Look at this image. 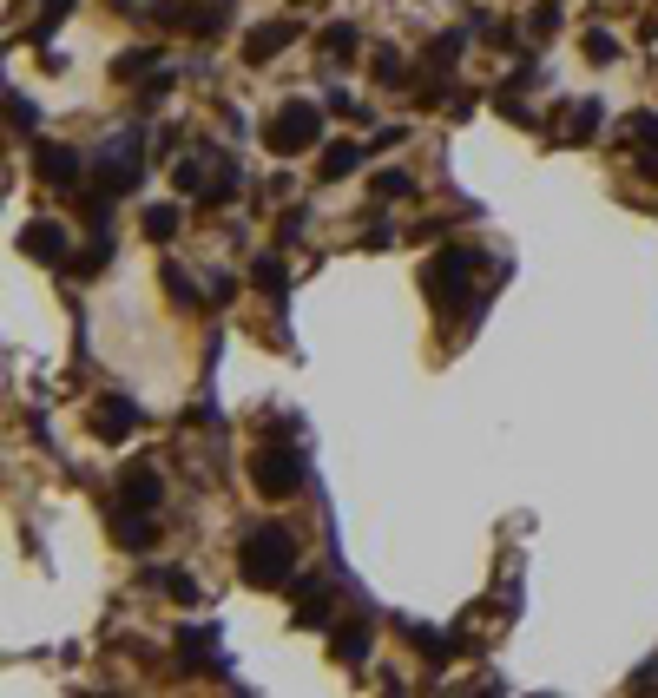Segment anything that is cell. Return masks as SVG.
<instances>
[{"label":"cell","instance_id":"1","mask_svg":"<svg viewBox=\"0 0 658 698\" xmlns=\"http://www.w3.org/2000/svg\"><path fill=\"white\" fill-rule=\"evenodd\" d=\"M290 567H297V547H290L283 527L244 534V580H251V587H277V580H290Z\"/></svg>","mask_w":658,"mask_h":698},{"label":"cell","instance_id":"2","mask_svg":"<svg viewBox=\"0 0 658 698\" xmlns=\"http://www.w3.org/2000/svg\"><path fill=\"white\" fill-rule=\"evenodd\" d=\"M316 132H323L316 106H283L277 119H270V145H277V152H310Z\"/></svg>","mask_w":658,"mask_h":698},{"label":"cell","instance_id":"3","mask_svg":"<svg viewBox=\"0 0 658 698\" xmlns=\"http://www.w3.org/2000/svg\"><path fill=\"white\" fill-rule=\"evenodd\" d=\"M251 475H257V488H264V494H290L303 468H297V455H283V448H264V455L251 461Z\"/></svg>","mask_w":658,"mask_h":698},{"label":"cell","instance_id":"4","mask_svg":"<svg viewBox=\"0 0 658 698\" xmlns=\"http://www.w3.org/2000/svg\"><path fill=\"white\" fill-rule=\"evenodd\" d=\"M60 244H66V231H60V224H47V218H33L27 231H20V251H27L33 264H60Z\"/></svg>","mask_w":658,"mask_h":698},{"label":"cell","instance_id":"5","mask_svg":"<svg viewBox=\"0 0 658 698\" xmlns=\"http://www.w3.org/2000/svg\"><path fill=\"white\" fill-rule=\"evenodd\" d=\"M290 40H297V20H290V27H283V20H270V27H257L251 40H244V60H251V66H264L270 53H283Z\"/></svg>","mask_w":658,"mask_h":698},{"label":"cell","instance_id":"6","mask_svg":"<svg viewBox=\"0 0 658 698\" xmlns=\"http://www.w3.org/2000/svg\"><path fill=\"white\" fill-rule=\"evenodd\" d=\"M132 422H139V409H132V402H119V396H106V409L93 415V429H99V442H119V435L132 429Z\"/></svg>","mask_w":658,"mask_h":698},{"label":"cell","instance_id":"7","mask_svg":"<svg viewBox=\"0 0 658 698\" xmlns=\"http://www.w3.org/2000/svg\"><path fill=\"white\" fill-rule=\"evenodd\" d=\"M40 178H47V185H66V178H79V152H66V145H47V152H40Z\"/></svg>","mask_w":658,"mask_h":698},{"label":"cell","instance_id":"8","mask_svg":"<svg viewBox=\"0 0 658 698\" xmlns=\"http://www.w3.org/2000/svg\"><path fill=\"white\" fill-rule=\"evenodd\" d=\"M356 47H362V40H356V27H349V20L323 27V53H329V60H356Z\"/></svg>","mask_w":658,"mask_h":698},{"label":"cell","instance_id":"9","mask_svg":"<svg viewBox=\"0 0 658 698\" xmlns=\"http://www.w3.org/2000/svg\"><path fill=\"white\" fill-rule=\"evenodd\" d=\"M362 165V145H329L323 152V178H343V172H356Z\"/></svg>","mask_w":658,"mask_h":698},{"label":"cell","instance_id":"10","mask_svg":"<svg viewBox=\"0 0 658 698\" xmlns=\"http://www.w3.org/2000/svg\"><path fill=\"white\" fill-rule=\"evenodd\" d=\"M126 501H139V514L158 501V481H152V468H139V475H126Z\"/></svg>","mask_w":658,"mask_h":698},{"label":"cell","instance_id":"11","mask_svg":"<svg viewBox=\"0 0 658 698\" xmlns=\"http://www.w3.org/2000/svg\"><path fill=\"white\" fill-rule=\"evenodd\" d=\"M408 191H415V178H408V172H382L376 178V198H382V205H395V198H408Z\"/></svg>","mask_w":658,"mask_h":698},{"label":"cell","instance_id":"12","mask_svg":"<svg viewBox=\"0 0 658 698\" xmlns=\"http://www.w3.org/2000/svg\"><path fill=\"white\" fill-rule=\"evenodd\" d=\"M172 231H178V211L172 205H152V211H145V238H172Z\"/></svg>","mask_w":658,"mask_h":698},{"label":"cell","instance_id":"13","mask_svg":"<svg viewBox=\"0 0 658 698\" xmlns=\"http://www.w3.org/2000/svg\"><path fill=\"white\" fill-rule=\"evenodd\" d=\"M224 20H231V7H224V0H211V7L198 14V40H218V27H224Z\"/></svg>","mask_w":658,"mask_h":698},{"label":"cell","instance_id":"14","mask_svg":"<svg viewBox=\"0 0 658 698\" xmlns=\"http://www.w3.org/2000/svg\"><path fill=\"white\" fill-rule=\"evenodd\" d=\"M336 652H343V659H362V652H369V633H362V626H349V633H336Z\"/></svg>","mask_w":658,"mask_h":698},{"label":"cell","instance_id":"15","mask_svg":"<svg viewBox=\"0 0 658 698\" xmlns=\"http://www.w3.org/2000/svg\"><path fill=\"white\" fill-rule=\"evenodd\" d=\"M553 27H560V7H540V14H533V40H547Z\"/></svg>","mask_w":658,"mask_h":698},{"label":"cell","instance_id":"16","mask_svg":"<svg viewBox=\"0 0 658 698\" xmlns=\"http://www.w3.org/2000/svg\"><path fill=\"white\" fill-rule=\"evenodd\" d=\"M257 284H264V290H283V264H270V257H264V264H257Z\"/></svg>","mask_w":658,"mask_h":698}]
</instances>
